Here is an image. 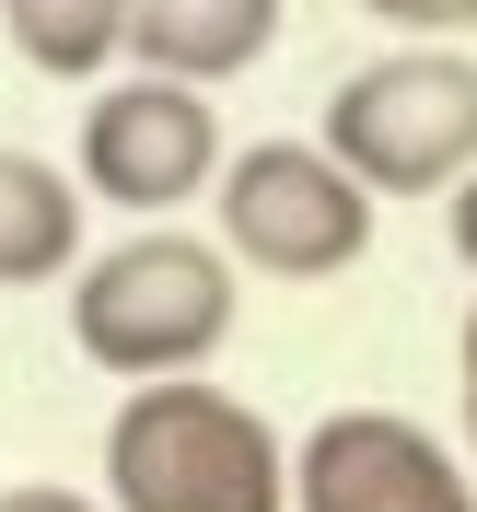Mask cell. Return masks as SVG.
Listing matches in <instances>:
<instances>
[{
	"instance_id": "6",
	"label": "cell",
	"mask_w": 477,
	"mask_h": 512,
	"mask_svg": "<svg viewBox=\"0 0 477 512\" xmlns=\"http://www.w3.org/2000/svg\"><path fill=\"white\" fill-rule=\"evenodd\" d=\"M291 512H477V478L419 419L338 408L291 443Z\"/></svg>"
},
{
	"instance_id": "3",
	"label": "cell",
	"mask_w": 477,
	"mask_h": 512,
	"mask_svg": "<svg viewBox=\"0 0 477 512\" xmlns=\"http://www.w3.org/2000/svg\"><path fill=\"white\" fill-rule=\"evenodd\" d=\"M315 140L373 198H454L477 175V59L466 47H384L326 94Z\"/></svg>"
},
{
	"instance_id": "8",
	"label": "cell",
	"mask_w": 477,
	"mask_h": 512,
	"mask_svg": "<svg viewBox=\"0 0 477 512\" xmlns=\"http://www.w3.org/2000/svg\"><path fill=\"white\" fill-rule=\"evenodd\" d=\"M82 280V175L47 152H0V291Z\"/></svg>"
},
{
	"instance_id": "9",
	"label": "cell",
	"mask_w": 477,
	"mask_h": 512,
	"mask_svg": "<svg viewBox=\"0 0 477 512\" xmlns=\"http://www.w3.org/2000/svg\"><path fill=\"white\" fill-rule=\"evenodd\" d=\"M0 35L47 82H105L128 59V0H0Z\"/></svg>"
},
{
	"instance_id": "11",
	"label": "cell",
	"mask_w": 477,
	"mask_h": 512,
	"mask_svg": "<svg viewBox=\"0 0 477 512\" xmlns=\"http://www.w3.org/2000/svg\"><path fill=\"white\" fill-rule=\"evenodd\" d=\"M0 512H105L94 489H59V478H35V489H0Z\"/></svg>"
},
{
	"instance_id": "12",
	"label": "cell",
	"mask_w": 477,
	"mask_h": 512,
	"mask_svg": "<svg viewBox=\"0 0 477 512\" xmlns=\"http://www.w3.org/2000/svg\"><path fill=\"white\" fill-rule=\"evenodd\" d=\"M454 384H466V454H477V303H466V338H454Z\"/></svg>"
},
{
	"instance_id": "7",
	"label": "cell",
	"mask_w": 477,
	"mask_h": 512,
	"mask_svg": "<svg viewBox=\"0 0 477 512\" xmlns=\"http://www.w3.org/2000/svg\"><path fill=\"white\" fill-rule=\"evenodd\" d=\"M280 47V0H128V70L152 82H233Z\"/></svg>"
},
{
	"instance_id": "2",
	"label": "cell",
	"mask_w": 477,
	"mask_h": 512,
	"mask_svg": "<svg viewBox=\"0 0 477 512\" xmlns=\"http://www.w3.org/2000/svg\"><path fill=\"white\" fill-rule=\"evenodd\" d=\"M233 303H245V280H233V256L210 245V233L140 222L105 256H82V280H70V338H82V361H105V373L163 384V373H198V361L233 338Z\"/></svg>"
},
{
	"instance_id": "10",
	"label": "cell",
	"mask_w": 477,
	"mask_h": 512,
	"mask_svg": "<svg viewBox=\"0 0 477 512\" xmlns=\"http://www.w3.org/2000/svg\"><path fill=\"white\" fill-rule=\"evenodd\" d=\"M373 24H396L408 47H454V35H477V0H361Z\"/></svg>"
},
{
	"instance_id": "5",
	"label": "cell",
	"mask_w": 477,
	"mask_h": 512,
	"mask_svg": "<svg viewBox=\"0 0 477 512\" xmlns=\"http://www.w3.org/2000/svg\"><path fill=\"white\" fill-rule=\"evenodd\" d=\"M222 117L198 82H152V70H128L82 105V198L128 210V222H175L187 198L222 187Z\"/></svg>"
},
{
	"instance_id": "1",
	"label": "cell",
	"mask_w": 477,
	"mask_h": 512,
	"mask_svg": "<svg viewBox=\"0 0 477 512\" xmlns=\"http://www.w3.org/2000/svg\"><path fill=\"white\" fill-rule=\"evenodd\" d=\"M105 512H291V443L210 373L128 384L105 419Z\"/></svg>"
},
{
	"instance_id": "13",
	"label": "cell",
	"mask_w": 477,
	"mask_h": 512,
	"mask_svg": "<svg viewBox=\"0 0 477 512\" xmlns=\"http://www.w3.org/2000/svg\"><path fill=\"white\" fill-rule=\"evenodd\" d=\"M454 256H466V268H477V175H466V187H454Z\"/></svg>"
},
{
	"instance_id": "4",
	"label": "cell",
	"mask_w": 477,
	"mask_h": 512,
	"mask_svg": "<svg viewBox=\"0 0 477 512\" xmlns=\"http://www.w3.org/2000/svg\"><path fill=\"white\" fill-rule=\"evenodd\" d=\"M210 210H222V256L256 280H338L373 245V187L326 140H245Z\"/></svg>"
}]
</instances>
